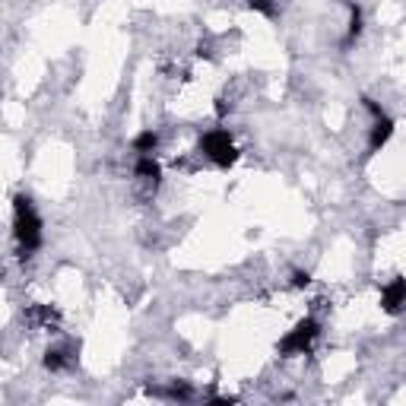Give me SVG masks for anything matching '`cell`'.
<instances>
[{
  "label": "cell",
  "mask_w": 406,
  "mask_h": 406,
  "mask_svg": "<svg viewBox=\"0 0 406 406\" xmlns=\"http://www.w3.org/2000/svg\"><path fill=\"white\" fill-rule=\"evenodd\" d=\"M13 229H16V241H20L22 254H32L38 245H42V219H38V213H35L32 200L26 197V194H20V197L13 200Z\"/></svg>",
  "instance_id": "obj_1"
},
{
  "label": "cell",
  "mask_w": 406,
  "mask_h": 406,
  "mask_svg": "<svg viewBox=\"0 0 406 406\" xmlns=\"http://www.w3.org/2000/svg\"><path fill=\"white\" fill-rule=\"evenodd\" d=\"M200 150L207 152V159H213L219 168L235 166V159H238V150H235L232 137H229V131H222V127L203 133V137H200Z\"/></svg>",
  "instance_id": "obj_2"
},
{
  "label": "cell",
  "mask_w": 406,
  "mask_h": 406,
  "mask_svg": "<svg viewBox=\"0 0 406 406\" xmlns=\"http://www.w3.org/2000/svg\"><path fill=\"white\" fill-rule=\"evenodd\" d=\"M314 340H317V321L314 317H302V321L280 340V352L282 356H305Z\"/></svg>",
  "instance_id": "obj_3"
},
{
  "label": "cell",
  "mask_w": 406,
  "mask_h": 406,
  "mask_svg": "<svg viewBox=\"0 0 406 406\" xmlns=\"http://www.w3.org/2000/svg\"><path fill=\"white\" fill-rule=\"evenodd\" d=\"M403 305H406V280L403 276H393L384 289H381V308H384L387 314H397Z\"/></svg>",
  "instance_id": "obj_4"
},
{
  "label": "cell",
  "mask_w": 406,
  "mask_h": 406,
  "mask_svg": "<svg viewBox=\"0 0 406 406\" xmlns=\"http://www.w3.org/2000/svg\"><path fill=\"white\" fill-rule=\"evenodd\" d=\"M393 137V121L391 117H375V127H372V137H368V152H378L381 146H387V140Z\"/></svg>",
  "instance_id": "obj_5"
},
{
  "label": "cell",
  "mask_w": 406,
  "mask_h": 406,
  "mask_svg": "<svg viewBox=\"0 0 406 406\" xmlns=\"http://www.w3.org/2000/svg\"><path fill=\"white\" fill-rule=\"evenodd\" d=\"M137 178H143V181H150V184H159V162L152 156H140V162H137Z\"/></svg>",
  "instance_id": "obj_6"
},
{
  "label": "cell",
  "mask_w": 406,
  "mask_h": 406,
  "mask_svg": "<svg viewBox=\"0 0 406 406\" xmlns=\"http://www.w3.org/2000/svg\"><path fill=\"white\" fill-rule=\"evenodd\" d=\"M67 362H70V356L64 349H48V352H45V368H48V372H61V368H67Z\"/></svg>",
  "instance_id": "obj_7"
},
{
  "label": "cell",
  "mask_w": 406,
  "mask_h": 406,
  "mask_svg": "<svg viewBox=\"0 0 406 406\" xmlns=\"http://www.w3.org/2000/svg\"><path fill=\"white\" fill-rule=\"evenodd\" d=\"M156 143H159V137H156V133H152V131H143L137 140H133V150H137V152H143V156H150V152L156 150Z\"/></svg>",
  "instance_id": "obj_8"
},
{
  "label": "cell",
  "mask_w": 406,
  "mask_h": 406,
  "mask_svg": "<svg viewBox=\"0 0 406 406\" xmlns=\"http://www.w3.org/2000/svg\"><path fill=\"white\" fill-rule=\"evenodd\" d=\"M152 393H159V397H172V400H191V387L184 384V381H175L168 391H152Z\"/></svg>",
  "instance_id": "obj_9"
},
{
  "label": "cell",
  "mask_w": 406,
  "mask_h": 406,
  "mask_svg": "<svg viewBox=\"0 0 406 406\" xmlns=\"http://www.w3.org/2000/svg\"><path fill=\"white\" fill-rule=\"evenodd\" d=\"M248 7H251V10H257L261 16H267V20H273V16H276L273 0H248Z\"/></svg>",
  "instance_id": "obj_10"
},
{
  "label": "cell",
  "mask_w": 406,
  "mask_h": 406,
  "mask_svg": "<svg viewBox=\"0 0 406 406\" xmlns=\"http://www.w3.org/2000/svg\"><path fill=\"white\" fill-rule=\"evenodd\" d=\"M358 32H362V10L349 3V38H356Z\"/></svg>",
  "instance_id": "obj_11"
},
{
  "label": "cell",
  "mask_w": 406,
  "mask_h": 406,
  "mask_svg": "<svg viewBox=\"0 0 406 406\" xmlns=\"http://www.w3.org/2000/svg\"><path fill=\"white\" fill-rule=\"evenodd\" d=\"M308 282H311V276H308V273H302V270H296V273H292V286H298V289H305Z\"/></svg>",
  "instance_id": "obj_12"
},
{
  "label": "cell",
  "mask_w": 406,
  "mask_h": 406,
  "mask_svg": "<svg viewBox=\"0 0 406 406\" xmlns=\"http://www.w3.org/2000/svg\"><path fill=\"white\" fill-rule=\"evenodd\" d=\"M362 105H365V108H368V111H372L375 117H384V111H381V105H378V102H372V99H368V96L362 99Z\"/></svg>",
  "instance_id": "obj_13"
},
{
  "label": "cell",
  "mask_w": 406,
  "mask_h": 406,
  "mask_svg": "<svg viewBox=\"0 0 406 406\" xmlns=\"http://www.w3.org/2000/svg\"><path fill=\"white\" fill-rule=\"evenodd\" d=\"M210 403H216V406H232V403H235V397H213Z\"/></svg>",
  "instance_id": "obj_14"
}]
</instances>
